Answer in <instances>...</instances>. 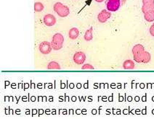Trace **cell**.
<instances>
[{"label":"cell","instance_id":"12","mask_svg":"<svg viewBox=\"0 0 154 119\" xmlns=\"http://www.w3.org/2000/svg\"><path fill=\"white\" fill-rule=\"evenodd\" d=\"M124 69H133L134 68V63L132 60H126L123 64Z\"/></svg>","mask_w":154,"mask_h":119},{"label":"cell","instance_id":"11","mask_svg":"<svg viewBox=\"0 0 154 119\" xmlns=\"http://www.w3.org/2000/svg\"><path fill=\"white\" fill-rule=\"evenodd\" d=\"M144 51V47H143V45L141 44H137L132 48V52L133 55H136V54H139L142 53V52H143Z\"/></svg>","mask_w":154,"mask_h":119},{"label":"cell","instance_id":"6","mask_svg":"<svg viewBox=\"0 0 154 119\" xmlns=\"http://www.w3.org/2000/svg\"><path fill=\"white\" fill-rule=\"evenodd\" d=\"M52 45L47 41H43L39 44V51L42 54H48L52 51Z\"/></svg>","mask_w":154,"mask_h":119},{"label":"cell","instance_id":"13","mask_svg":"<svg viewBox=\"0 0 154 119\" xmlns=\"http://www.w3.org/2000/svg\"><path fill=\"white\" fill-rule=\"evenodd\" d=\"M92 38H93V36H92V28H90V29H88L86 31L84 38H85L86 41H90L92 40Z\"/></svg>","mask_w":154,"mask_h":119},{"label":"cell","instance_id":"21","mask_svg":"<svg viewBox=\"0 0 154 119\" xmlns=\"http://www.w3.org/2000/svg\"><path fill=\"white\" fill-rule=\"evenodd\" d=\"M77 87H78V88H80V87H81V85H80V84H78V85H77Z\"/></svg>","mask_w":154,"mask_h":119},{"label":"cell","instance_id":"2","mask_svg":"<svg viewBox=\"0 0 154 119\" xmlns=\"http://www.w3.org/2000/svg\"><path fill=\"white\" fill-rule=\"evenodd\" d=\"M64 42V38L61 33H55L52 37L51 43L52 47L54 50L58 51L63 48Z\"/></svg>","mask_w":154,"mask_h":119},{"label":"cell","instance_id":"4","mask_svg":"<svg viewBox=\"0 0 154 119\" xmlns=\"http://www.w3.org/2000/svg\"><path fill=\"white\" fill-rule=\"evenodd\" d=\"M153 11H154V0H143V13L145 15Z\"/></svg>","mask_w":154,"mask_h":119},{"label":"cell","instance_id":"19","mask_svg":"<svg viewBox=\"0 0 154 119\" xmlns=\"http://www.w3.org/2000/svg\"><path fill=\"white\" fill-rule=\"evenodd\" d=\"M94 1H96L97 2H102V1H104V0H94Z\"/></svg>","mask_w":154,"mask_h":119},{"label":"cell","instance_id":"7","mask_svg":"<svg viewBox=\"0 0 154 119\" xmlns=\"http://www.w3.org/2000/svg\"><path fill=\"white\" fill-rule=\"evenodd\" d=\"M111 16V13L108 12L107 10H103L97 15V19H98L99 22L101 23H104L107 21L108 19Z\"/></svg>","mask_w":154,"mask_h":119},{"label":"cell","instance_id":"10","mask_svg":"<svg viewBox=\"0 0 154 119\" xmlns=\"http://www.w3.org/2000/svg\"><path fill=\"white\" fill-rule=\"evenodd\" d=\"M79 36V31L76 28H73L69 30V36L71 40H75Z\"/></svg>","mask_w":154,"mask_h":119},{"label":"cell","instance_id":"5","mask_svg":"<svg viewBox=\"0 0 154 119\" xmlns=\"http://www.w3.org/2000/svg\"><path fill=\"white\" fill-rule=\"evenodd\" d=\"M106 5L109 12H116L121 6L120 0H108Z\"/></svg>","mask_w":154,"mask_h":119},{"label":"cell","instance_id":"14","mask_svg":"<svg viewBox=\"0 0 154 119\" xmlns=\"http://www.w3.org/2000/svg\"><path fill=\"white\" fill-rule=\"evenodd\" d=\"M47 69L50 70H59L60 69V66L59 64L56 62H51L49 63L48 66H47Z\"/></svg>","mask_w":154,"mask_h":119},{"label":"cell","instance_id":"18","mask_svg":"<svg viewBox=\"0 0 154 119\" xmlns=\"http://www.w3.org/2000/svg\"><path fill=\"white\" fill-rule=\"evenodd\" d=\"M149 31H150V35H151L152 36H153V37H154V23H153V25L150 26Z\"/></svg>","mask_w":154,"mask_h":119},{"label":"cell","instance_id":"3","mask_svg":"<svg viewBox=\"0 0 154 119\" xmlns=\"http://www.w3.org/2000/svg\"><path fill=\"white\" fill-rule=\"evenodd\" d=\"M133 57H134V60L140 64H147L150 62L151 58L149 52H147L146 51L139 54L133 55Z\"/></svg>","mask_w":154,"mask_h":119},{"label":"cell","instance_id":"8","mask_svg":"<svg viewBox=\"0 0 154 119\" xmlns=\"http://www.w3.org/2000/svg\"><path fill=\"white\" fill-rule=\"evenodd\" d=\"M73 61L74 62L76 63V64H84L86 60V55L85 54V53L82 51H79L76 52V54L73 55Z\"/></svg>","mask_w":154,"mask_h":119},{"label":"cell","instance_id":"20","mask_svg":"<svg viewBox=\"0 0 154 119\" xmlns=\"http://www.w3.org/2000/svg\"><path fill=\"white\" fill-rule=\"evenodd\" d=\"M42 113H43V111H42V109H41V110H40V111H39V115L42 114Z\"/></svg>","mask_w":154,"mask_h":119},{"label":"cell","instance_id":"22","mask_svg":"<svg viewBox=\"0 0 154 119\" xmlns=\"http://www.w3.org/2000/svg\"><path fill=\"white\" fill-rule=\"evenodd\" d=\"M36 112H37V111H36V110H34V112H33V114H36Z\"/></svg>","mask_w":154,"mask_h":119},{"label":"cell","instance_id":"17","mask_svg":"<svg viewBox=\"0 0 154 119\" xmlns=\"http://www.w3.org/2000/svg\"><path fill=\"white\" fill-rule=\"evenodd\" d=\"M82 69H83V70H89V69L93 70L94 67L92 65H90V64H85V65H84L82 67Z\"/></svg>","mask_w":154,"mask_h":119},{"label":"cell","instance_id":"1","mask_svg":"<svg viewBox=\"0 0 154 119\" xmlns=\"http://www.w3.org/2000/svg\"><path fill=\"white\" fill-rule=\"evenodd\" d=\"M54 11L61 17H66L69 15L70 10L69 7L63 4L60 2H57L53 6Z\"/></svg>","mask_w":154,"mask_h":119},{"label":"cell","instance_id":"9","mask_svg":"<svg viewBox=\"0 0 154 119\" xmlns=\"http://www.w3.org/2000/svg\"><path fill=\"white\" fill-rule=\"evenodd\" d=\"M44 23L47 26H52L56 23V18L54 15H51V14H47L45 15L43 18Z\"/></svg>","mask_w":154,"mask_h":119},{"label":"cell","instance_id":"16","mask_svg":"<svg viewBox=\"0 0 154 119\" xmlns=\"http://www.w3.org/2000/svg\"><path fill=\"white\" fill-rule=\"evenodd\" d=\"M44 8H45V7H44L42 3L36 2L34 4V10L36 13H40V12H42L44 10Z\"/></svg>","mask_w":154,"mask_h":119},{"label":"cell","instance_id":"15","mask_svg":"<svg viewBox=\"0 0 154 119\" xmlns=\"http://www.w3.org/2000/svg\"><path fill=\"white\" fill-rule=\"evenodd\" d=\"M145 20L148 22H153L154 21V11L151 12V13L145 14L144 15Z\"/></svg>","mask_w":154,"mask_h":119}]
</instances>
